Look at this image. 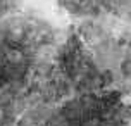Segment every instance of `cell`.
<instances>
[{"label": "cell", "instance_id": "6da1fadb", "mask_svg": "<svg viewBox=\"0 0 131 126\" xmlns=\"http://www.w3.org/2000/svg\"><path fill=\"white\" fill-rule=\"evenodd\" d=\"M57 67L74 92H92L107 88V76L98 67L93 52L79 33H71L57 55Z\"/></svg>", "mask_w": 131, "mask_h": 126}, {"label": "cell", "instance_id": "7a4b0ae2", "mask_svg": "<svg viewBox=\"0 0 131 126\" xmlns=\"http://www.w3.org/2000/svg\"><path fill=\"white\" fill-rule=\"evenodd\" d=\"M124 93L116 88H100L92 92H76L53 111L50 123L53 126H83L93 116L112 109L123 102Z\"/></svg>", "mask_w": 131, "mask_h": 126}, {"label": "cell", "instance_id": "3957f363", "mask_svg": "<svg viewBox=\"0 0 131 126\" xmlns=\"http://www.w3.org/2000/svg\"><path fill=\"white\" fill-rule=\"evenodd\" d=\"M129 114H131V107L126 106L124 102H119L112 109H107L104 112L93 116L83 126H124L126 121L129 119Z\"/></svg>", "mask_w": 131, "mask_h": 126}]
</instances>
